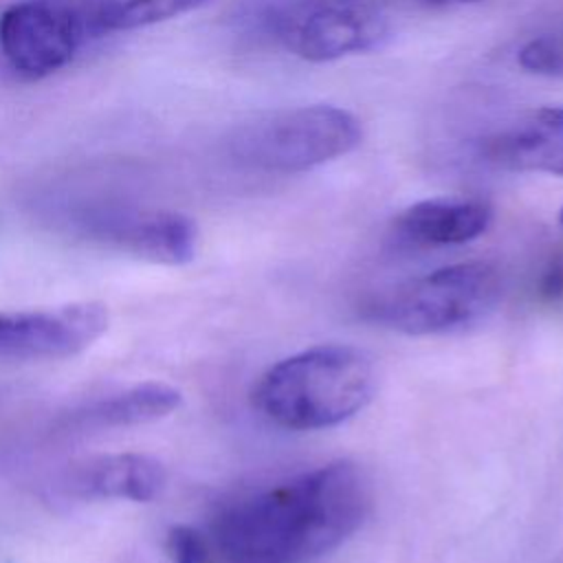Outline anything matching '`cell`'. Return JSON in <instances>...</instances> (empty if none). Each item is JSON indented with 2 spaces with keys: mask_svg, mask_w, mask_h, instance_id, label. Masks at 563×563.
I'll use <instances>...</instances> for the list:
<instances>
[{
  "mask_svg": "<svg viewBox=\"0 0 563 563\" xmlns=\"http://www.w3.org/2000/svg\"><path fill=\"white\" fill-rule=\"evenodd\" d=\"M493 209L475 198H427L402 209L394 227L400 238L420 246H453L479 238Z\"/></svg>",
  "mask_w": 563,
  "mask_h": 563,
  "instance_id": "12",
  "label": "cell"
},
{
  "mask_svg": "<svg viewBox=\"0 0 563 563\" xmlns=\"http://www.w3.org/2000/svg\"><path fill=\"white\" fill-rule=\"evenodd\" d=\"M62 222L81 240L150 260L183 266L196 257V222L169 209H145L112 200H81L59 211Z\"/></svg>",
  "mask_w": 563,
  "mask_h": 563,
  "instance_id": "7",
  "label": "cell"
},
{
  "mask_svg": "<svg viewBox=\"0 0 563 563\" xmlns=\"http://www.w3.org/2000/svg\"><path fill=\"white\" fill-rule=\"evenodd\" d=\"M110 7L101 0H18L0 15V53L20 79L51 77L103 35Z\"/></svg>",
  "mask_w": 563,
  "mask_h": 563,
  "instance_id": "5",
  "label": "cell"
},
{
  "mask_svg": "<svg viewBox=\"0 0 563 563\" xmlns=\"http://www.w3.org/2000/svg\"><path fill=\"white\" fill-rule=\"evenodd\" d=\"M486 163L508 172L563 176V106H541L479 145Z\"/></svg>",
  "mask_w": 563,
  "mask_h": 563,
  "instance_id": "10",
  "label": "cell"
},
{
  "mask_svg": "<svg viewBox=\"0 0 563 563\" xmlns=\"http://www.w3.org/2000/svg\"><path fill=\"white\" fill-rule=\"evenodd\" d=\"M517 64L530 75L563 77V42L552 35L532 37L517 51Z\"/></svg>",
  "mask_w": 563,
  "mask_h": 563,
  "instance_id": "14",
  "label": "cell"
},
{
  "mask_svg": "<svg viewBox=\"0 0 563 563\" xmlns=\"http://www.w3.org/2000/svg\"><path fill=\"white\" fill-rule=\"evenodd\" d=\"M209 0H117L103 18V35L145 29L183 13H189Z\"/></svg>",
  "mask_w": 563,
  "mask_h": 563,
  "instance_id": "13",
  "label": "cell"
},
{
  "mask_svg": "<svg viewBox=\"0 0 563 563\" xmlns=\"http://www.w3.org/2000/svg\"><path fill=\"white\" fill-rule=\"evenodd\" d=\"M108 323V306L101 301L0 310V356L26 361L70 358L101 339Z\"/></svg>",
  "mask_w": 563,
  "mask_h": 563,
  "instance_id": "8",
  "label": "cell"
},
{
  "mask_svg": "<svg viewBox=\"0 0 563 563\" xmlns=\"http://www.w3.org/2000/svg\"><path fill=\"white\" fill-rule=\"evenodd\" d=\"M262 22L282 48L312 64L374 51L389 35L378 0H279Z\"/></svg>",
  "mask_w": 563,
  "mask_h": 563,
  "instance_id": "6",
  "label": "cell"
},
{
  "mask_svg": "<svg viewBox=\"0 0 563 563\" xmlns=\"http://www.w3.org/2000/svg\"><path fill=\"white\" fill-rule=\"evenodd\" d=\"M361 121L345 108L310 103L253 117L229 136L231 156L253 169L295 174L356 150Z\"/></svg>",
  "mask_w": 563,
  "mask_h": 563,
  "instance_id": "4",
  "label": "cell"
},
{
  "mask_svg": "<svg viewBox=\"0 0 563 563\" xmlns=\"http://www.w3.org/2000/svg\"><path fill=\"white\" fill-rule=\"evenodd\" d=\"M539 288L545 299L563 297V260L561 257H556L548 264V268L543 271V277L539 282Z\"/></svg>",
  "mask_w": 563,
  "mask_h": 563,
  "instance_id": "16",
  "label": "cell"
},
{
  "mask_svg": "<svg viewBox=\"0 0 563 563\" xmlns=\"http://www.w3.org/2000/svg\"><path fill=\"white\" fill-rule=\"evenodd\" d=\"M165 552L172 563H213L209 537L187 523H176L167 530Z\"/></svg>",
  "mask_w": 563,
  "mask_h": 563,
  "instance_id": "15",
  "label": "cell"
},
{
  "mask_svg": "<svg viewBox=\"0 0 563 563\" xmlns=\"http://www.w3.org/2000/svg\"><path fill=\"white\" fill-rule=\"evenodd\" d=\"M559 224H561V227H563V207H561V209H559Z\"/></svg>",
  "mask_w": 563,
  "mask_h": 563,
  "instance_id": "18",
  "label": "cell"
},
{
  "mask_svg": "<svg viewBox=\"0 0 563 563\" xmlns=\"http://www.w3.org/2000/svg\"><path fill=\"white\" fill-rule=\"evenodd\" d=\"M504 292L490 262H460L391 286L365 303V317L409 336L449 334L495 312Z\"/></svg>",
  "mask_w": 563,
  "mask_h": 563,
  "instance_id": "3",
  "label": "cell"
},
{
  "mask_svg": "<svg viewBox=\"0 0 563 563\" xmlns=\"http://www.w3.org/2000/svg\"><path fill=\"white\" fill-rule=\"evenodd\" d=\"M180 405L178 387L163 380H143L75 409L62 420V427L68 433L139 427L172 416Z\"/></svg>",
  "mask_w": 563,
  "mask_h": 563,
  "instance_id": "11",
  "label": "cell"
},
{
  "mask_svg": "<svg viewBox=\"0 0 563 563\" xmlns=\"http://www.w3.org/2000/svg\"><path fill=\"white\" fill-rule=\"evenodd\" d=\"M429 4L435 7H449V4H473V2H482V0H427Z\"/></svg>",
  "mask_w": 563,
  "mask_h": 563,
  "instance_id": "17",
  "label": "cell"
},
{
  "mask_svg": "<svg viewBox=\"0 0 563 563\" xmlns=\"http://www.w3.org/2000/svg\"><path fill=\"white\" fill-rule=\"evenodd\" d=\"M376 391V367L367 352L314 345L271 365L253 385V407L290 431L336 427L356 416Z\"/></svg>",
  "mask_w": 563,
  "mask_h": 563,
  "instance_id": "2",
  "label": "cell"
},
{
  "mask_svg": "<svg viewBox=\"0 0 563 563\" xmlns=\"http://www.w3.org/2000/svg\"><path fill=\"white\" fill-rule=\"evenodd\" d=\"M73 499L150 504L167 486L165 464L147 453H103L73 462L59 479Z\"/></svg>",
  "mask_w": 563,
  "mask_h": 563,
  "instance_id": "9",
  "label": "cell"
},
{
  "mask_svg": "<svg viewBox=\"0 0 563 563\" xmlns=\"http://www.w3.org/2000/svg\"><path fill=\"white\" fill-rule=\"evenodd\" d=\"M369 508L365 471L334 460L224 504L209 541L229 563H308L345 543Z\"/></svg>",
  "mask_w": 563,
  "mask_h": 563,
  "instance_id": "1",
  "label": "cell"
}]
</instances>
